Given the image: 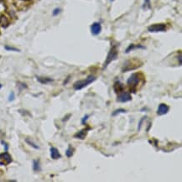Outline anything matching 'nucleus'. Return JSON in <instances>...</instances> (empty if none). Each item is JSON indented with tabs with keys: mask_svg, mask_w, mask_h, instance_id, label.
Masks as SVG:
<instances>
[{
	"mask_svg": "<svg viewBox=\"0 0 182 182\" xmlns=\"http://www.w3.org/2000/svg\"><path fill=\"white\" fill-rule=\"evenodd\" d=\"M97 80V77L95 76H88L85 80H80L76 81L74 84H73V88L76 91H80L81 89L87 87V86H89L90 84L93 83L95 81Z\"/></svg>",
	"mask_w": 182,
	"mask_h": 182,
	"instance_id": "1",
	"label": "nucleus"
},
{
	"mask_svg": "<svg viewBox=\"0 0 182 182\" xmlns=\"http://www.w3.org/2000/svg\"><path fill=\"white\" fill-rule=\"evenodd\" d=\"M141 66L142 62H140L139 60H128L123 63L122 72H127L131 70H135L137 68L140 67Z\"/></svg>",
	"mask_w": 182,
	"mask_h": 182,
	"instance_id": "2",
	"label": "nucleus"
},
{
	"mask_svg": "<svg viewBox=\"0 0 182 182\" xmlns=\"http://www.w3.org/2000/svg\"><path fill=\"white\" fill-rule=\"evenodd\" d=\"M118 55H119V51H118V48H117L116 46H113L111 47L110 51L108 52V54H107V55L106 60H105V62H104V65H103V67H102V69H103V70H105V69L108 66V65H109L112 61H113V60H115L118 58Z\"/></svg>",
	"mask_w": 182,
	"mask_h": 182,
	"instance_id": "3",
	"label": "nucleus"
},
{
	"mask_svg": "<svg viewBox=\"0 0 182 182\" xmlns=\"http://www.w3.org/2000/svg\"><path fill=\"white\" fill-rule=\"evenodd\" d=\"M139 73H133L127 80L128 87L134 92H135L136 89L138 87V85L139 83Z\"/></svg>",
	"mask_w": 182,
	"mask_h": 182,
	"instance_id": "4",
	"label": "nucleus"
},
{
	"mask_svg": "<svg viewBox=\"0 0 182 182\" xmlns=\"http://www.w3.org/2000/svg\"><path fill=\"white\" fill-rule=\"evenodd\" d=\"M148 30L149 32H152V33L164 32L166 30V25L165 24H154V25L148 26Z\"/></svg>",
	"mask_w": 182,
	"mask_h": 182,
	"instance_id": "5",
	"label": "nucleus"
},
{
	"mask_svg": "<svg viewBox=\"0 0 182 182\" xmlns=\"http://www.w3.org/2000/svg\"><path fill=\"white\" fill-rule=\"evenodd\" d=\"M131 100V94L129 93V92H123V91L121 92H119V95H118V98H117V101L119 102H122V103L130 102Z\"/></svg>",
	"mask_w": 182,
	"mask_h": 182,
	"instance_id": "6",
	"label": "nucleus"
},
{
	"mask_svg": "<svg viewBox=\"0 0 182 182\" xmlns=\"http://www.w3.org/2000/svg\"><path fill=\"white\" fill-rule=\"evenodd\" d=\"M0 165H8L12 162V157L7 151L0 154Z\"/></svg>",
	"mask_w": 182,
	"mask_h": 182,
	"instance_id": "7",
	"label": "nucleus"
},
{
	"mask_svg": "<svg viewBox=\"0 0 182 182\" xmlns=\"http://www.w3.org/2000/svg\"><path fill=\"white\" fill-rule=\"evenodd\" d=\"M169 111V107L168 105H166L165 103H160L158 109H157V114L159 116H163V115L167 114Z\"/></svg>",
	"mask_w": 182,
	"mask_h": 182,
	"instance_id": "8",
	"label": "nucleus"
},
{
	"mask_svg": "<svg viewBox=\"0 0 182 182\" xmlns=\"http://www.w3.org/2000/svg\"><path fill=\"white\" fill-rule=\"evenodd\" d=\"M102 31V25L99 22H95L91 25V32L93 35H98Z\"/></svg>",
	"mask_w": 182,
	"mask_h": 182,
	"instance_id": "9",
	"label": "nucleus"
},
{
	"mask_svg": "<svg viewBox=\"0 0 182 182\" xmlns=\"http://www.w3.org/2000/svg\"><path fill=\"white\" fill-rule=\"evenodd\" d=\"M89 129H90V128H85V129H81V130H80L79 132H77L76 134H75L74 138H75V139H79L81 140L85 139L86 137H87V132H88Z\"/></svg>",
	"mask_w": 182,
	"mask_h": 182,
	"instance_id": "10",
	"label": "nucleus"
},
{
	"mask_svg": "<svg viewBox=\"0 0 182 182\" xmlns=\"http://www.w3.org/2000/svg\"><path fill=\"white\" fill-rule=\"evenodd\" d=\"M50 152H51V159H53V160H58L61 157L60 153L55 147H51V149H50Z\"/></svg>",
	"mask_w": 182,
	"mask_h": 182,
	"instance_id": "11",
	"label": "nucleus"
},
{
	"mask_svg": "<svg viewBox=\"0 0 182 182\" xmlns=\"http://www.w3.org/2000/svg\"><path fill=\"white\" fill-rule=\"evenodd\" d=\"M123 89H124V87H123V84L120 81H116L113 84V90L116 93H119L121 92H123Z\"/></svg>",
	"mask_w": 182,
	"mask_h": 182,
	"instance_id": "12",
	"label": "nucleus"
},
{
	"mask_svg": "<svg viewBox=\"0 0 182 182\" xmlns=\"http://www.w3.org/2000/svg\"><path fill=\"white\" fill-rule=\"evenodd\" d=\"M36 79L41 84H48L50 82H53L54 79L50 78V77H40V76H36Z\"/></svg>",
	"mask_w": 182,
	"mask_h": 182,
	"instance_id": "13",
	"label": "nucleus"
},
{
	"mask_svg": "<svg viewBox=\"0 0 182 182\" xmlns=\"http://www.w3.org/2000/svg\"><path fill=\"white\" fill-rule=\"evenodd\" d=\"M9 25V19L8 18L4 16V15H1L0 16V25L2 26L3 28H7Z\"/></svg>",
	"mask_w": 182,
	"mask_h": 182,
	"instance_id": "14",
	"label": "nucleus"
},
{
	"mask_svg": "<svg viewBox=\"0 0 182 182\" xmlns=\"http://www.w3.org/2000/svg\"><path fill=\"white\" fill-rule=\"evenodd\" d=\"M41 167H40V160H33V170L35 172L40 171Z\"/></svg>",
	"mask_w": 182,
	"mask_h": 182,
	"instance_id": "15",
	"label": "nucleus"
},
{
	"mask_svg": "<svg viewBox=\"0 0 182 182\" xmlns=\"http://www.w3.org/2000/svg\"><path fill=\"white\" fill-rule=\"evenodd\" d=\"M74 151H75L74 148L72 147V145H69V147L67 148V149L66 150V157H67V158H71V157L73 156Z\"/></svg>",
	"mask_w": 182,
	"mask_h": 182,
	"instance_id": "16",
	"label": "nucleus"
},
{
	"mask_svg": "<svg viewBox=\"0 0 182 182\" xmlns=\"http://www.w3.org/2000/svg\"><path fill=\"white\" fill-rule=\"evenodd\" d=\"M144 49V46H140V45H139V46H135V45H134V44H131L128 47L127 49H126V53H129L130 51H133V50H134V49Z\"/></svg>",
	"mask_w": 182,
	"mask_h": 182,
	"instance_id": "17",
	"label": "nucleus"
},
{
	"mask_svg": "<svg viewBox=\"0 0 182 182\" xmlns=\"http://www.w3.org/2000/svg\"><path fill=\"white\" fill-rule=\"evenodd\" d=\"M25 142L27 143V144H29L30 146H31L32 148H34V149H39L40 148V147H39L37 144L34 143V141L32 139H30V138H26L25 139Z\"/></svg>",
	"mask_w": 182,
	"mask_h": 182,
	"instance_id": "18",
	"label": "nucleus"
},
{
	"mask_svg": "<svg viewBox=\"0 0 182 182\" xmlns=\"http://www.w3.org/2000/svg\"><path fill=\"white\" fill-rule=\"evenodd\" d=\"M127 113V111L125 110V109L119 108V109H116L115 111H113V112L112 113V116H113V117H115V116H118V115L120 114V113Z\"/></svg>",
	"mask_w": 182,
	"mask_h": 182,
	"instance_id": "19",
	"label": "nucleus"
},
{
	"mask_svg": "<svg viewBox=\"0 0 182 182\" xmlns=\"http://www.w3.org/2000/svg\"><path fill=\"white\" fill-rule=\"evenodd\" d=\"M146 119H147V116H144V117L141 118V119L139 120V125H138V131H140V130H141V128H142L143 123H144Z\"/></svg>",
	"mask_w": 182,
	"mask_h": 182,
	"instance_id": "20",
	"label": "nucleus"
},
{
	"mask_svg": "<svg viewBox=\"0 0 182 182\" xmlns=\"http://www.w3.org/2000/svg\"><path fill=\"white\" fill-rule=\"evenodd\" d=\"M143 9H151V4H150V0H144V5H143Z\"/></svg>",
	"mask_w": 182,
	"mask_h": 182,
	"instance_id": "21",
	"label": "nucleus"
},
{
	"mask_svg": "<svg viewBox=\"0 0 182 182\" xmlns=\"http://www.w3.org/2000/svg\"><path fill=\"white\" fill-rule=\"evenodd\" d=\"M89 117H90V115L86 114L84 117H83V118L81 119V124H82V125H86V124H87V121L88 120Z\"/></svg>",
	"mask_w": 182,
	"mask_h": 182,
	"instance_id": "22",
	"label": "nucleus"
},
{
	"mask_svg": "<svg viewBox=\"0 0 182 182\" xmlns=\"http://www.w3.org/2000/svg\"><path fill=\"white\" fill-rule=\"evenodd\" d=\"M5 50L6 51H19V50H18L16 48H13V47L9 46H4Z\"/></svg>",
	"mask_w": 182,
	"mask_h": 182,
	"instance_id": "23",
	"label": "nucleus"
},
{
	"mask_svg": "<svg viewBox=\"0 0 182 182\" xmlns=\"http://www.w3.org/2000/svg\"><path fill=\"white\" fill-rule=\"evenodd\" d=\"M14 99H15V95H14V93H13V92H11L10 94H9L8 100H9V102H13Z\"/></svg>",
	"mask_w": 182,
	"mask_h": 182,
	"instance_id": "24",
	"label": "nucleus"
},
{
	"mask_svg": "<svg viewBox=\"0 0 182 182\" xmlns=\"http://www.w3.org/2000/svg\"><path fill=\"white\" fill-rule=\"evenodd\" d=\"M60 12H61V9H59V8L55 9L54 10H53V16H56V15H58Z\"/></svg>",
	"mask_w": 182,
	"mask_h": 182,
	"instance_id": "25",
	"label": "nucleus"
},
{
	"mask_svg": "<svg viewBox=\"0 0 182 182\" xmlns=\"http://www.w3.org/2000/svg\"><path fill=\"white\" fill-rule=\"evenodd\" d=\"M1 144H3V145L4 146V151H8V149H9V145H8V144H7L6 142H4V140H1Z\"/></svg>",
	"mask_w": 182,
	"mask_h": 182,
	"instance_id": "26",
	"label": "nucleus"
},
{
	"mask_svg": "<svg viewBox=\"0 0 182 182\" xmlns=\"http://www.w3.org/2000/svg\"><path fill=\"white\" fill-rule=\"evenodd\" d=\"M19 86H20V90H22L23 88H27V86L25 85V83H19Z\"/></svg>",
	"mask_w": 182,
	"mask_h": 182,
	"instance_id": "27",
	"label": "nucleus"
},
{
	"mask_svg": "<svg viewBox=\"0 0 182 182\" xmlns=\"http://www.w3.org/2000/svg\"><path fill=\"white\" fill-rule=\"evenodd\" d=\"M177 59H178V60H179V65H180V66H181V53H180L179 55H178Z\"/></svg>",
	"mask_w": 182,
	"mask_h": 182,
	"instance_id": "28",
	"label": "nucleus"
},
{
	"mask_svg": "<svg viewBox=\"0 0 182 182\" xmlns=\"http://www.w3.org/2000/svg\"><path fill=\"white\" fill-rule=\"evenodd\" d=\"M71 116H72V114H67L66 116V117H65V119H62V121H63V122H66V121H67L68 119H70V117H71Z\"/></svg>",
	"mask_w": 182,
	"mask_h": 182,
	"instance_id": "29",
	"label": "nucleus"
},
{
	"mask_svg": "<svg viewBox=\"0 0 182 182\" xmlns=\"http://www.w3.org/2000/svg\"><path fill=\"white\" fill-rule=\"evenodd\" d=\"M71 79V76H68L67 77H66V79L65 80V81L63 82V85H66V83H67L68 81H69V80Z\"/></svg>",
	"mask_w": 182,
	"mask_h": 182,
	"instance_id": "30",
	"label": "nucleus"
},
{
	"mask_svg": "<svg viewBox=\"0 0 182 182\" xmlns=\"http://www.w3.org/2000/svg\"><path fill=\"white\" fill-rule=\"evenodd\" d=\"M2 88V84H0V89Z\"/></svg>",
	"mask_w": 182,
	"mask_h": 182,
	"instance_id": "31",
	"label": "nucleus"
},
{
	"mask_svg": "<svg viewBox=\"0 0 182 182\" xmlns=\"http://www.w3.org/2000/svg\"><path fill=\"white\" fill-rule=\"evenodd\" d=\"M111 1H112V2H113V1H114V0H111Z\"/></svg>",
	"mask_w": 182,
	"mask_h": 182,
	"instance_id": "32",
	"label": "nucleus"
}]
</instances>
